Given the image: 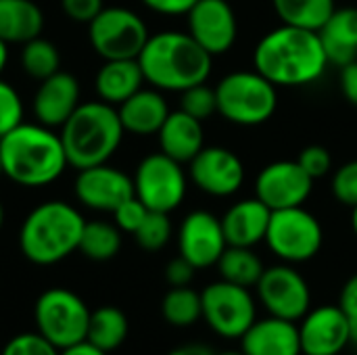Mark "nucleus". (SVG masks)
<instances>
[{
	"label": "nucleus",
	"instance_id": "1a4fd4ad",
	"mask_svg": "<svg viewBox=\"0 0 357 355\" xmlns=\"http://www.w3.org/2000/svg\"><path fill=\"white\" fill-rule=\"evenodd\" d=\"M149 36L140 15L126 6H105L88 23L90 46L105 61L138 59Z\"/></svg>",
	"mask_w": 357,
	"mask_h": 355
},
{
	"label": "nucleus",
	"instance_id": "412c9836",
	"mask_svg": "<svg viewBox=\"0 0 357 355\" xmlns=\"http://www.w3.org/2000/svg\"><path fill=\"white\" fill-rule=\"evenodd\" d=\"M272 209L257 197L234 203L220 220L226 243L230 247H255L266 241Z\"/></svg>",
	"mask_w": 357,
	"mask_h": 355
},
{
	"label": "nucleus",
	"instance_id": "e433bc0d",
	"mask_svg": "<svg viewBox=\"0 0 357 355\" xmlns=\"http://www.w3.org/2000/svg\"><path fill=\"white\" fill-rule=\"evenodd\" d=\"M2 355H61V349H56L40 333H25L13 337L4 345Z\"/></svg>",
	"mask_w": 357,
	"mask_h": 355
},
{
	"label": "nucleus",
	"instance_id": "aec40b11",
	"mask_svg": "<svg viewBox=\"0 0 357 355\" xmlns=\"http://www.w3.org/2000/svg\"><path fill=\"white\" fill-rule=\"evenodd\" d=\"M241 352L245 355H303L299 326L276 316L255 320L241 337Z\"/></svg>",
	"mask_w": 357,
	"mask_h": 355
},
{
	"label": "nucleus",
	"instance_id": "72a5a7b5",
	"mask_svg": "<svg viewBox=\"0 0 357 355\" xmlns=\"http://www.w3.org/2000/svg\"><path fill=\"white\" fill-rule=\"evenodd\" d=\"M180 109L186 111L188 115L205 121L213 113H218V98H215V88H209L207 82L192 86L184 92H180Z\"/></svg>",
	"mask_w": 357,
	"mask_h": 355
},
{
	"label": "nucleus",
	"instance_id": "f704fd0d",
	"mask_svg": "<svg viewBox=\"0 0 357 355\" xmlns=\"http://www.w3.org/2000/svg\"><path fill=\"white\" fill-rule=\"evenodd\" d=\"M19 123H23V100L8 82L0 80V138Z\"/></svg>",
	"mask_w": 357,
	"mask_h": 355
},
{
	"label": "nucleus",
	"instance_id": "f3484780",
	"mask_svg": "<svg viewBox=\"0 0 357 355\" xmlns=\"http://www.w3.org/2000/svg\"><path fill=\"white\" fill-rule=\"evenodd\" d=\"M73 190L84 207L113 213L123 201L134 197V180L121 169L100 163L79 169Z\"/></svg>",
	"mask_w": 357,
	"mask_h": 355
},
{
	"label": "nucleus",
	"instance_id": "4be33fe9",
	"mask_svg": "<svg viewBox=\"0 0 357 355\" xmlns=\"http://www.w3.org/2000/svg\"><path fill=\"white\" fill-rule=\"evenodd\" d=\"M161 153L167 157L180 161V163H190L199 151L205 146V130L203 121L188 115L186 111H169L165 123L157 132Z\"/></svg>",
	"mask_w": 357,
	"mask_h": 355
},
{
	"label": "nucleus",
	"instance_id": "39448f33",
	"mask_svg": "<svg viewBox=\"0 0 357 355\" xmlns=\"http://www.w3.org/2000/svg\"><path fill=\"white\" fill-rule=\"evenodd\" d=\"M86 220L65 201H46L31 209L19 230V247L36 266H52L79 249Z\"/></svg>",
	"mask_w": 357,
	"mask_h": 355
},
{
	"label": "nucleus",
	"instance_id": "603ef678",
	"mask_svg": "<svg viewBox=\"0 0 357 355\" xmlns=\"http://www.w3.org/2000/svg\"><path fill=\"white\" fill-rule=\"evenodd\" d=\"M218 355H245L243 352H224V354H218Z\"/></svg>",
	"mask_w": 357,
	"mask_h": 355
},
{
	"label": "nucleus",
	"instance_id": "3c124183",
	"mask_svg": "<svg viewBox=\"0 0 357 355\" xmlns=\"http://www.w3.org/2000/svg\"><path fill=\"white\" fill-rule=\"evenodd\" d=\"M2 224H4V207L0 203V228H2Z\"/></svg>",
	"mask_w": 357,
	"mask_h": 355
},
{
	"label": "nucleus",
	"instance_id": "49530a36",
	"mask_svg": "<svg viewBox=\"0 0 357 355\" xmlns=\"http://www.w3.org/2000/svg\"><path fill=\"white\" fill-rule=\"evenodd\" d=\"M167 355H215L209 347L201 345V343H188V345H182L178 349H174L172 354Z\"/></svg>",
	"mask_w": 357,
	"mask_h": 355
},
{
	"label": "nucleus",
	"instance_id": "9d476101",
	"mask_svg": "<svg viewBox=\"0 0 357 355\" xmlns=\"http://www.w3.org/2000/svg\"><path fill=\"white\" fill-rule=\"evenodd\" d=\"M134 195L149 211L172 213L186 197L188 180L182 163L165 153L146 155L134 172Z\"/></svg>",
	"mask_w": 357,
	"mask_h": 355
},
{
	"label": "nucleus",
	"instance_id": "8fccbe9b",
	"mask_svg": "<svg viewBox=\"0 0 357 355\" xmlns=\"http://www.w3.org/2000/svg\"><path fill=\"white\" fill-rule=\"evenodd\" d=\"M351 230H354V234H356L357 239V205L351 207Z\"/></svg>",
	"mask_w": 357,
	"mask_h": 355
},
{
	"label": "nucleus",
	"instance_id": "5701e85b",
	"mask_svg": "<svg viewBox=\"0 0 357 355\" xmlns=\"http://www.w3.org/2000/svg\"><path fill=\"white\" fill-rule=\"evenodd\" d=\"M121 126L134 136H153L161 130L169 115V107L161 90L140 88L117 107Z\"/></svg>",
	"mask_w": 357,
	"mask_h": 355
},
{
	"label": "nucleus",
	"instance_id": "f03ea898",
	"mask_svg": "<svg viewBox=\"0 0 357 355\" xmlns=\"http://www.w3.org/2000/svg\"><path fill=\"white\" fill-rule=\"evenodd\" d=\"M146 84L161 92H184L205 84L213 69V56L188 31H159L149 36L138 54Z\"/></svg>",
	"mask_w": 357,
	"mask_h": 355
},
{
	"label": "nucleus",
	"instance_id": "2eb2a0df",
	"mask_svg": "<svg viewBox=\"0 0 357 355\" xmlns=\"http://www.w3.org/2000/svg\"><path fill=\"white\" fill-rule=\"evenodd\" d=\"M188 33L211 54H226L238 38V19L228 0H199L186 15Z\"/></svg>",
	"mask_w": 357,
	"mask_h": 355
},
{
	"label": "nucleus",
	"instance_id": "dca6fc26",
	"mask_svg": "<svg viewBox=\"0 0 357 355\" xmlns=\"http://www.w3.org/2000/svg\"><path fill=\"white\" fill-rule=\"evenodd\" d=\"M228 243L224 236L222 220L211 211H190L178 230V249L197 270H205L218 264Z\"/></svg>",
	"mask_w": 357,
	"mask_h": 355
},
{
	"label": "nucleus",
	"instance_id": "f257e3e1",
	"mask_svg": "<svg viewBox=\"0 0 357 355\" xmlns=\"http://www.w3.org/2000/svg\"><path fill=\"white\" fill-rule=\"evenodd\" d=\"M331 65L320 33L295 25L270 29L253 50V69L276 88H301L318 82Z\"/></svg>",
	"mask_w": 357,
	"mask_h": 355
},
{
	"label": "nucleus",
	"instance_id": "6e6552de",
	"mask_svg": "<svg viewBox=\"0 0 357 355\" xmlns=\"http://www.w3.org/2000/svg\"><path fill=\"white\" fill-rule=\"evenodd\" d=\"M36 326L38 333L50 341L56 349L73 347L86 341L90 310L73 291L48 289L36 301Z\"/></svg>",
	"mask_w": 357,
	"mask_h": 355
},
{
	"label": "nucleus",
	"instance_id": "6ab92c4d",
	"mask_svg": "<svg viewBox=\"0 0 357 355\" xmlns=\"http://www.w3.org/2000/svg\"><path fill=\"white\" fill-rule=\"evenodd\" d=\"M79 105L77 80L67 71H56L40 82L33 96V115L42 126L61 128Z\"/></svg>",
	"mask_w": 357,
	"mask_h": 355
},
{
	"label": "nucleus",
	"instance_id": "a878e982",
	"mask_svg": "<svg viewBox=\"0 0 357 355\" xmlns=\"http://www.w3.org/2000/svg\"><path fill=\"white\" fill-rule=\"evenodd\" d=\"M44 29V13L33 0H0V40L25 44Z\"/></svg>",
	"mask_w": 357,
	"mask_h": 355
},
{
	"label": "nucleus",
	"instance_id": "79ce46f5",
	"mask_svg": "<svg viewBox=\"0 0 357 355\" xmlns=\"http://www.w3.org/2000/svg\"><path fill=\"white\" fill-rule=\"evenodd\" d=\"M197 2L199 0H142V4L146 8H151L153 13H159V15H167V17L188 15Z\"/></svg>",
	"mask_w": 357,
	"mask_h": 355
},
{
	"label": "nucleus",
	"instance_id": "09e8293b",
	"mask_svg": "<svg viewBox=\"0 0 357 355\" xmlns=\"http://www.w3.org/2000/svg\"><path fill=\"white\" fill-rule=\"evenodd\" d=\"M349 333H351V343L357 345V318H349Z\"/></svg>",
	"mask_w": 357,
	"mask_h": 355
},
{
	"label": "nucleus",
	"instance_id": "cd10ccee",
	"mask_svg": "<svg viewBox=\"0 0 357 355\" xmlns=\"http://www.w3.org/2000/svg\"><path fill=\"white\" fill-rule=\"evenodd\" d=\"M222 280H228L232 285L241 287H257L261 274H264V262L251 247H226L222 257L215 264Z\"/></svg>",
	"mask_w": 357,
	"mask_h": 355
},
{
	"label": "nucleus",
	"instance_id": "f8f14e48",
	"mask_svg": "<svg viewBox=\"0 0 357 355\" xmlns=\"http://www.w3.org/2000/svg\"><path fill=\"white\" fill-rule=\"evenodd\" d=\"M257 299L270 316L293 322L301 320L312 310L310 285L293 264L266 268L257 282Z\"/></svg>",
	"mask_w": 357,
	"mask_h": 355
},
{
	"label": "nucleus",
	"instance_id": "ea45409f",
	"mask_svg": "<svg viewBox=\"0 0 357 355\" xmlns=\"http://www.w3.org/2000/svg\"><path fill=\"white\" fill-rule=\"evenodd\" d=\"M61 8L71 21L88 25L105 8V0H61Z\"/></svg>",
	"mask_w": 357,
	"mask_h": 355
},
{
	"label": "nucleus",
	"instance_id": "c9c22d12",
	"mask_svg": "<svg viewBox=\"0 0 357 355\" xmlns=\"http://www.w3.org/2000/svg\"><path fill=\"white\" fill-rule=\"evenodd\" d=\"M333 197L345 205V207H356L357 205V159L347 161L333 174L331 182Z\"/></svg>",
	"mask_w": 357,
	"mask_h": 355
},
{
	"label": "nucleus",
	"instance_id": "ddd939ff",
	"mask_svg": "<svg viewBox=\"0 0 357 355\" xmlns=\"http://www.w3.org/2000/svg\"><path fill=\"white\" fill-rule=\"evenodd\" d=\"M314 178L295 161L268 163L255 178V197L272 211L301 207L314 190Z\"/></svg>",
	"mask_w": 357,
	"mask_h": 355
},
{
	"label": "nucleus",
	"instance_id": "c756f323",
	"mask_svg": "<svg viewBox=\"0 0 357 355\" xmlns=\"http://www.w3.org/2000/svg\"><path fill=\"white\" fill-rule=\"evenodd\" d=\"M121 249V230L109 222H86L79 249L92 262H109Z\"/></svg>",
	"mask_w": 357,
	"mask_h": 355
},
{
	"label": "nucleus",
	"instance_id": "bb28decb",
	"mask_svg": "<svg viewBox=\"0 0 357 355\" xmlns=\"http://www.w3.org/2000/svg\"><path fill=\"white\" fill-rule=\"evenodd\" d=\"M128 337V318L119 308L105 305L90 312L86 341L105 354L117 349Z\"/></svg>",
	"mask_w": 357,
	"mask_h": 355
},
{
	"label": "nucleus",
	"instance_id": "393cba45",
	"mask_svg": "<svg viewBox=\"0 0 357 355\" xmlns=\"http://www.w3.org/2000/svg\"><path fill=\"white\" fill-rule=\"evenodd\" d=\"M328 61L343 67L357 59V6L335 8L331 19L318 31Z\"/></svg>",
	"mask_w": 357,
	"mask_h": 355
},
{
	"label": "nucleus",
	"instance_id": "2f4dec72",
	"mask_svg": "<svg viewBox=\"0 0 357 355\" xmlns=\"http://www.w3.org/2000/svg\"><path fill=\"white\" fill-rule=\"evenodd\" d=\"M21 67L23 71L42 82L46 77H50L52 73L61 71V54H59V48L50 42V40H44V38H33L29 42L23 44V50H21Z\"/></svg>",
	"mask_w": 357,
	"mask_h": 355
},
{
	"label": "nucleus",
	"instance_id": "4468645a",
	"mask_svg": "<svg viewBox=\"0 0 357 355\" xmlns=\"http://www.w3.org/2000/svg\"><path fill=\"white\" fill-rule=\"evenodd\" d=\"M188 165L192 184L209 197H232L245 184V163L226 146H203Z\"/></svg>",
	"mask_w": 357,
	"mask_h": 355
},
{
	"label": "nucleus",
	"instance_id": "b1692460",
	"mask_svg": "<svg viewBox=\"0 0 357 355\" xmlns=\"http://www.w3.org/2000/svg\"><path fill=\"white\" fill-rule=\"evenodd\" d=\"M144 73L138 59H113L105 61L94 77L96 94L102 103L119 107L144 84Z\"/></svg>",
	"mask_w": 357,
	"mask_h": 355
},
{
	"label": "nucleus",
	"instance_id": "a18cd8bd",
	"mask_svg": "<svg viewBox=\"0 0 357 355\" xmlns=\"http://www.w3.org/2000/svg\"><path fill=\"white\" fill-rule=\"evenodd\" d=\"M61 355H109V354H105L102 349H98V347L90 345L88 341H82V343H77V345H73V347L63 349Z\"/></svg>",
	"mask_w": 357,
	"mask_h": 355
},
{
	"label": "nucleus",
	"instance_id": "a19ab883",
	"mask_svg": "<svg viewBox=\"0 0 357 355\" xmlns=\"http://www.w3.org/2000/svg\"><path fill=\"white\" fill-rule=\"evenodd\" d=\"M195 272H197V268L188 259H184L180 255V257H176V259H172L167 264L165 278H167V282L172 287H188L192 282V278H195Z\"/></svg>",
	"mask_w": 357,
	"mask_h": 355
},
{
	"label": "nucleus",
	"instance_id": "7ed1b4c3",
	"mask_svg": "<svg viewBox=\"0 0 357 355\" xmlns=\"http://www.w3.org/2000/svg\"><path fill=\"white\" fill-rule=\"evenodd\" d=\"M2 176L25 188L48 186L65 172L67 155L61 134L42 123H19L0 138Z\"/></svg>",
	"mask_w": 357,
	"mask_h": 355
},
{
	"label": "nucleus",
	"instance_id": "864d4df0",
	"mask_svg": "<svg viewBox=\"0 0 357 355\" xmlns=\"http://www.w3.org/2000/svg\"><path fill=\"white\" fill-rule=\"evenodd\" d=\"M0 176H2V159H0Z\"/></svg>",
	"mask_w": 357,
	"mask_h": 355
},
{
	"label": "nucleus",
	"instance_id": "4c0bfd02",
	"mask_svg": "<svg viewBox=\"0 0 357 355\" xmlns=\"http://www.w3.org/2000/svg\"><path fill=\"white\" fill-rule=\"evenodd\" d=\"M297 163L307 172V176H312L314 180H320L326 174H331V169H333V155H331V151L326 146L312 144V146H305L299 153Z\"/></svg>",
	"mask_w": 357,
	"mask_h": 355
},
{
	"label": "nucleus",
	"instance_id": "9b49d317",
	"mask_svg": "<svg viewBox=\"0 0 357 355\" xmlns=\"http://www.w3.org/2000/svg\"><path fill=\"white\" fill-rule=\"evenodd\" d=\"M201 303L207 326L224 339H241L257 320V305L251 291L228 280L205 287Z\"/></svg>",
	"mask_w": 357,
	"mask_h": 355
},
{
	"label": "nucleus",
	"instance_id": "a211bd4d",
	"mask_svg": "<svg viewBox=\"0 0 357 355\" xmlns=\"http://www.w3.org/2000/svg\"><path fill=\"white\" fill-rule=\"evenodd\" d=\"M303 355H341L351 343L349 316L339 305L310 310L299 326Z\"/></svg>",
	"mask_w": 357,
	"mask_h": 355
},
{
	"label": "nucleus",
	"instance_id": "58836bf2",
	"mask_svg": "<svg viewBox=\"0 0 357 355\" xmlns=\"http://www.w3.org/2000/svg\"><path fill=\"white\" fill-rule=\"evenodd\" d=\"M146 213H149L146 205H144L136 195H134V197H130L128 201H123V203L113 211L115 226H117L121 232H130V234H134V232L140 228V224L144 222Z\"/></svg>",
	"mask_w": 357,
	"mask_h": 355
},
{
	"label": "nucleus",
	"instance_id": "de8ad7c7",
	"mask_svg": "<svg viewBox=\"0 0 357 355\" xmlns=\"http://www.w3.org/2000/svg\"><path fill=\"white\" fill-rule=\"evenodd\" d=\"M6 63H8V44L4 40H0V75H2Z\"/></svg>",
	"mask_w": 357,
	"mask_h": 355
},
{
	"label": "nucleus",
	"instance_id": "37998d69",
	"mask_svg": "<svg viewBox=\"0 0 357 355\" xmlns=\"http://www.w3.org/2000/svg\"><path fill=\"white\" fill-rule=\"evenodd\" d=\"M339 84H341V92L347 98V103L357 107V59L341 67Z\"/></svg>",
	"mask_w": 357,
	"mask_h": 355
},
{
	"label": "nucleus",
	"instance_id": "473e14b6",
	"mask_svg": "<svg viewBox=\"0 0 357 355\" xmlns=\"http://www.w3.org/2000/svg\"><path fill=\"white\" fill-rule=\"evenodd\" d=\"M134 236H136V243L144 251H159V249H163L169 243V239H172L169 213L149 211L144 222L140 224V228L134 232Z\"/></svg>",
	"mask_w": 357,
	"mask_h": 355
},
{
	"label": "nucleus",
	"instance_id": "0eeeda50",
	"mask_svg": "<svg viewBox=\"0 0 357 355\" xmlns=\"http://www.w3.org/2000/svg\"><path fill=\"white\" fill-rule=\"evenodd\" d=\"M264 243L284 264H303L320 253L324 245V228L303 205L278 209L272 211Z\"/></svg>",
	"mask_w": 357,
	"mask_h": 355
},
{
	"label": "nucleus",
	"instance_id": "423d86ee",
	"mask_svg": "<svg viewBox=\"0 0 357 355\" xmlns=\"http://www.w3.org/2000/svg\"><path fill=\"white\" fill-rule=\"evenodd\" d=\"M218 113L243 128L261 126L278 109V90L259 71H232L215 86Z\"/></svg>",
	"mask_w": 357,
	"mask_h": 355
},
{
	"label": "nucleus",
	"instance_id": "20e7f679",
	"mask_svg": "<svg viewBox=\"0 0 357 355\" xmlns=\"http://www.w3.org/2000/svg\"><path fill=\"white\" fill-rule=\"evenodd\" d=\"M123 134L117 107L102 100L82 103L61 126L67 163L77 172L107 163L117 153Z\"/></svg>",
	"mask_w": 357,
	"mask_h": 355
},
{
	"label": "nucleus",
	"instance_id": "c85d7f7f",
	"mask_svg": "<svg viewBox=\"0 0 357 355\" xmlns=\"http://www.w3.org/2000/svg\"><path fill=\"white\" fill-rule=\"evenodd\" d=\"M280 23L320 31L335 13V0H272Z\"/></svg>",
	"mask_w": 357,
	"mask_h": 355
},
{
	"label": "nucleus",
	"instance_id": "7c9ffc66",
	"mask_svg": "<svg viewBox=\"0 0 357 355\" xmlns=\"http://www.w3.org/2000/svg\"><path fill=\"white\" fill-rule=\"evenodd\" d=\"M161 314L172 326H190L203 318L201 293L190 287H172L161 303Z\"/></svg>",
	"mask_w": 357,
	"mask_h": 355
},
{
	"label": "nucleus",
	"instance_id": "c03bdc74",
	"mask_svg": "<svg viewBox=\"0 0 357 355\" xmlns=\"http://www.w3.org/2000/svg\"><path fill=\"white\" fill-rule=\"evenodd\" d=\"M339 308L349 316L357 318V274H354L341 289L339 295Z\"/></svg>",
	"mask_w": 357,
	"mask_h": 355
}]
</instances>
